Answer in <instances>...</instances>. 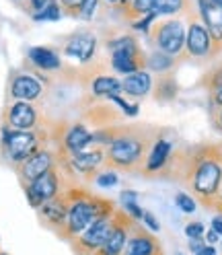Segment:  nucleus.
<instances>
[{
    "instance_id": "obj_40",
    "label": "nucleus",
    "mask_w": 222,
    "mask_h": 255,
    "mask_svg": "<svg viewBox=\"0 0 222 255\" xmlns=\"http://www.w3.org/2000/svg\"><path fill=\"white\" fill-rule=\"evenodd\" d=\"M220 235L216 233V231H212V229H206V233H204V241H206V245H218L220 243Z\"/></svg>"
},
{
    "instance_id": "obj_11",
    "label": "nucleus",
    "mask_w": 222,
    "mask_h": 255,
    "mask_svg": "<svg viewBox=\"0 0 222 255\" xmlns=\"http://www.w3.org/2000/svg\"><path fill=\"white\" fill-rule=\"evenodd\" d=\"M66 156L58 146H43L41 150H37L31 158H27V161L23 165H19L17 169H14V173H17V177L21 181V185H27L31 183L33 179H37L39 175L52 171V169H58L62 167V163L66 161Z\"/></svg>"
},
{
    "instance_id": "obj_3",
    "label": "nucleus",
    "mask_w": 222,
    "mask_h": 255,
    "mask_svg": "<svg viewBox=\"0 0 222 255\" xmlns=\"http://www.w3.org/2000/svg\"><path fill=\"white\" fill-rule=\"evenodd\" d=\"M66 196H68V218L64 231H62V239H66V241H72L74 237H78L99 216L117 210L113 200L93 194L83 183L70 185L66 189Z\"/></svg>"
},
{
    "instance_id": "obj_51",
    "label": "nucleus",
    "mask_w": 222,
    "mask_h": 255,
    "mask_svg": "<svg viewBox=\"0 0 222 255\" xmlns=\"http://www.w3.org/2000/svg\"><path fill=\"white\" fill-rule=\"evenodd\" d=\"M14 2H21V0H14Z\"/></svg>"
},
{
    "instance_id": "obj_14",
    "label": "nucleus",
    "mask_w": 222,
    "mask_h": 255,
    "mask_svg": "<svg viewBox=\"0 0 222 255\" xmlns=\"http://www.w3.org/2000/svg\"><path fill=\"white\" fill-rule=\"evenodd\" d=\"M113 216L115 212H109V214H103L99 216L97 220H93L91 225L72 239V249L78 253V255H95L99 251V247L103 245V241L107 239L109 231H111V225H113Z\"/></svg>"
},
{
    "instance_id": "obj_20",
    "label": "nucleus",
    "mask_w": 222,
    "mask_h": 255,
    "mask_svg": "<svg viewBox=\"0 0 222 255\" xmlns=\"http://www.w3.org/2000/svg\"><path fill=\"white\" fill-rule=\"evenodd\" d=\"M196 8L214 41L216 56H220L222 54V10L214 2H210V0H196Z\"/></svg>"
},
{
    "instance_id": "obj_19",
    "label": "nucleus",
    "mask_w": 222,
    "mask_h": 255,
    "mask_svg": "<svg viewBox=\"0 0 222 255\" xmlns=\"http://www.w3.org/2000/svg\"><path fill=\"white\" fill-rule=\"evenodd\" d=\"M27 64L31 68H35L39 72L52 74L64 68V60H62V54L50 45H33L27 50Z\"/></svg>"
},
{
    "instance_id": "obj_1",
    "label": "nucleus",
    "mask_w": 222,
    "mask_h": 255,
    "mask_svg": "<svg viewBox=\"0 0 222 255\" xmlns=\"http://www.w3.org/2000/svg\"><path fill=\"white\" fill-rule=\"evenodd\" d=\"M158 177L183 183L198 204H202L206 210H214V204L222 191V144L202 142L175 148Z\"/></svg>"
},
{
    "instance_id": "obj_5",
    "label": "nucleus",
    "mask_w": 222,
    "mask_h": 255,
    "mask_svg": "<svg viewBox=\"0 0 222 255\" xmlns=\"http://www.w3.org/2000/svg\"><path fill=\"white\" fill-rule=\"evenodd\" d=\"M103 45L109 52L111 72L128 76L140 70H146V54L142 50L140 41L132 33H119L113 37H107Z\"/></svg>"
},
{
    "instance_id": "obj_7",
    "label": "nucleus",
    "mask_w": 222,
    "mask_h": 255,
    "mask_svg": "<svg viewBox=\"0 0 222 255\" xmlns=\"http://www.w3.org/2000/svg\"><path fill=\"white\" fill-rule=\"evenodd\" d=\"M185 25H187V35H185V50L179 58V62H185V60H214L218 58L216 56V50H214V41L208 33V29L202 23L200 14H198V8L189 10L185 14Z\"/></svg>"
},
{
    "instance_id": "obj_44",
    "label": "nucleus",
    "mask_w": 222,
    "mask_h": 255,
    "mask_svg": "<svg viewBox=\"0 0 222 255\" xmlns=\"http://www.w3.org/2000/svg\"><path fill=\"white\" fill-rule=\"evenodd\" d=\"M196 255H218V251H216L214 245H204Z\"/></svg>"
},
{
    "instance_id": "obj_47",
    "label": "nucleus",
    "mask_w": 222,
    "mask_h": 255,
    "mask_svg": "<svg viewBox=\"0 0 222 255\" xmlns=\"http://www.w3.org/2000/svg\"><path fill=\"white\" fill-rule=\"evenodd\" d=\"M128 2H132V0H119V4H117V6H125Z\"/></svg>"
},
{
    "instance_id": "obj_2",
    "label": "nucleus",
    "mask_w": 222,
    "mask_h": 255,
    "mask_svg": "<svg viewBox=\"0 0 222 255\" xmlns=\"http://www.w3.org/2000/svg\"><path fill=\"white\" fill-rule=\"evenodd\" d=\"M158 128H150L144 124L134 126H115V136L111 140L107 150L105 165L117 173H132L142 175L146 165V156L154 138L158 136Z\"/></svg>"
},
{
    "instance_id": "obj_35",
    "label": "nucleus",
    "mask_w": 222,
    "mask_h": 255,
    "mask_svg": "<svg viewBox=\"0 0 222 255\" xmlns=\"http://www.w3.org/2000/svg\"><path fill=\"white\" fill-rule=\"evenodd\" d=\"M121 210L128 214L132 220H136V222H142V216H144V208H142L138 202H123Z\"/></svg>"
},
{
    "instance_id": "obj_10",
    "label": "nucleus",
    "mask_w": 222,
    "mask_h": 255,
    "mask_svg": "<svg viewBox=\"0 0 222 255\" xmlns=\"http://www.w3.org/2000/svg\"><path fill=\"white\" fill-rule=\"evenodd\" d=\"M47 93H50V89L39 81L35 72L31 70L27 64L23 70H17L10 74V81H8V99L10 101H29V103L41 105L47 97Z\"/></svg>"
},
{
    "instance_id": "obj_32",
    "label": "nucleus",
    "mask_w": 222,
    "mask_h": 255,
    "mask_svg": "<svg viewBox=\"0 0 222 255\" xmlns=\"http://www.w3.org/2000/svg\"><path fill=\"white\" fill-rule=\"evenodd\" d=\"M97 8H99V0H83L81 8H78L76 19H81V21H93L95 14H97Z\"/></svg>"
},
{
    "instance_id": "obj_18",
    "label": "nucleus",
    "mask_w": 222,
    "mask_h": 255,
    "mask_svg": "<svg viewBox=\"0 0 222 255\" xmlns=\"http://www.w3.org/2000/svg\"><path fill=\"white\" fill-rule=\"evenodd\" d=\"M37 214H39L41 222L47 229L56 231L62 237V231H64L66 218H68V196H66V191L62 196L50 200V202H45L37 210Z\"/></svg>"
},
{
    "instance_id": "obj_31",
    "label": "nucleus",
    "mask_w": 222,
    "mask_h": 255,
    "mask_svg": "<svg viewBox=\"0 0 222 255\" xmlns=\"http://www.w3.org/2000/svg\"><path fill=\"white\" fill-rule=\"evenodd\" d=\"M175 206L183 214H194L198 210V200L192 194H187V191H177L175 194Z\"/></svg>"
},
{
    "instance_id": "obj_21",
    "label": "nucleus",
    "mask_w": 222,
    "mask_h": 255,
    "mask_svg": "<svg viewBox=\"0 0 222 255\" xmlns=\"http://www.w3.org/2000/svg\"><path fill=\"white\" fill-rule=\"evenodd\" d=\"M152 85H154V76L148 70H140L121 78V95L130 99L148 97L152 93Z\"/></svg>"
},
{
    "instance_id": "obj_48",
    "label": "nucleus",
    "mask_w": 222,
    "mask_h": 255,
    "mask_svg": "<svg viewBox=\"0 0 222 255\" xmlns=\"http://www.w3.org/2000/svg\"><path fill=\"white\" fill-rule=\"evenodd\" d=\"M107 4H119V0H105Z\"/></svg>"
},
{
    "instance_id": "obj_12",
    "label": "nucleus",
    "mask_w": 222,
    "mask_h": 255,
    "mask_svg": "<svg viewBox=\"0 0 222 255\" xmlns=\"http://www.w3.org/2000/svg\"><path fill=\"white\" fill-rule=\"evenodd\" d=\"M105 161H107V150L103 146H91L83 152L68 154L66 167L74 177L83 183V181H93L95 175L107 167Z\"/></svg>"
},
{
    "instance_id": "obj_33",
    "label": "nucleus",
    "mask_w": 222,
    "mask_h": 255,
    "mask_svg": "<svg viewBox=\"0 0 222 255\" xmlns=\"http://www.w3.org/2000/svg\"><path fill=\"white\" fill-rule=\"evenodd\" d=\"M156 17H158V14L152 10V12L146 14V17H142V19L130 23V27H132V31H138V33H146V35H148L150 29H152V25L156 23Z\"/></svg>"
},
{
    "instance_id": "obj_28",
    "label": "nucleus",
    "mask_w": 222,
    "mask_h": 255,
    "mask_svg": "<svg viewBox=\"0 0 222 255\" xmlns=\"http://www.w3.org/2000/svg\"><path fill=\"white\" fill-rule=\"evenodd\" d=\"M93 183L97 185L99 189H111V187H115L119 183V173L113 171V169H109V167H105L103 171H99L97 175H95Z\"/></svg>"
},
{
    "instance_id": "obj_27",
    "label": "nucleus",
    "mask_w": 222,
    "mask_h": 255,
    "mask_svg": "<svg viewBox=\"0 0 222 255\" xmlns=\"http://www.w3.org/2000/svg\"><path fill=\"white\" fill-rule=\"evenodd\" d=\"M62 17H64V10H62L60 2H50L45 4L41 10L33 12L31 14V19H33L35 23H45V21H60Z\"/></svg>"
},
{
    "instance_id": "obj_8",
    "label": "nucleus",
    "mask_w": 222,
    "mask_h": 255,
    "mask_svg": "<svg viewBox=\"0 0 222 255\" xmlns=\"http://www.w3.org/2000/svg\"><path fill=\"white\" fill-rule=\"evenodd\" d=\"M52 120L43 116V111L37 103L29 101H10L6 103L2 111V126L10 128V130L19 132H35V130H45L52 128Z\"/></svg>"
},
{
    "instance_id": "obj_24",
    "label": "nucleus",
    "mask_w": 222,
    "mask_h": 255,
    "mask_svg": "<svg viewBox=\"0 0 222 255\" xmlns=\"http://www.w3.org/2000/svg\"><path fill=\"white\" fill-rule=\"evenodd\" d=\"M177 64L179 60L177 58H173L165 52H158V50H152L150 54H146V70L150 74H169L177 68Z\"/></svg>"
},
{
    "instance_id": "obj_26",
    "label": "nucleus",
    "mask_w": 222,
    "mask_h": 255,
    "mask_svg": "<svg viewBox=\"0 0 222 255\" xmlns=\"http://www.w3.org/2000/svg\"><path fill=\"white\" fill-rule=\"evenodd\" d=\"M117 10L128 23H134L142 17H146L148 12H152V0H132L125 6H119Z\"/></svg>"
},
{
    "instance_id": "obj_50",
    "label": "nucleus",
    "mask_w": 222,
    "mask_h": 255,
    "mask_svg": "<svg viewBox=\"0 0 222 255\" xmlns=\"http://www.w3.org/2000/svg\"><path fill=\"white\" fill-rule=\"evenodd\" d=\"M218 245H220V249H222V239H220V243H218Z\"/></svg>"
},
{
    "instance_id": "obj_16",
    "label": "nucleus",
    "mask_w": 222,
    "mask_h": 255,
    "mask_svg": "<svg viewBox=\"0 0 222 255\" xmlns=\"http://www.w3.org/2000/svg\"><path fill=\"white\" fill-rule=\"evenodd\" d=\"M123 255H163V247L161 241L154 237V233L144 229L142 222H136Z\"/></svg>"
},
{
    "instance_id": "obj_25",
    "label": "nucleus",
    "mask_w": 222,
    "mask_h": 255,
    "mask_svg": "<svg viewBox=\"0 0 222 255\" xmlns=\"http://www.w3.org/2000/svg\"><path fill=\"white\" fill-rule=\"evenodd\" d=\"M192 0H152V10L156 14H165V17H173V14H187L192 10Z\"/></svg>"
},
{
    "instance_id": "obj_43",
    "label": "nucleus",
    "mask_w": 222,
    "mask_h": 255,
    "mask_svg": "<svg viewBox=\"0 0 222 255\" xmlns=\"http://www.w3.org/2000/svg\"><path fill=\"white\" fill-rule=\"evenodd\" d=\"M210 229L216 231V233L222 237V214H216V216L210 220Z\"/></svg>"
},
{
    "instance_id": "obj_36",
    "label": "nucleus",
    "mask_w": 222,
    "mask_h": 255,
    "mask_svg": "<svg viewBox=\"0 0 222 255\" xmlns=\"http://www.w3.org/2000/svg\"><path fill=\"white\" fill-rule=\"evenodd\" d=\"M62 10H64V14H68V17H74L76 19V14H78V8H81L83 4V0H58Z\"/></svg>"
},
{
    "instance_id": "obj_17",
    "label": "nucleus",
    "mask_w": 222,
    "mask_h": 255,
    "mask_svg": "<svg viewBox=\"0 0 222 255\" xmlns=\"http://www.w3.org/2000/svg\"><path fill=\"white\" fill-rule=\"evenodd\" d=\"M173 150H175L173 142L161 130V132H158V136L154 138L152 146H150V152L146 156V165H144V171H142V175H146V177H150V175H161V171L171 161Z\"/></svg>"
},
{
    "instance_id": "obj_29",
    "label": "nucleus",
    "mask_w": 222,
    "mask_h": 255,
    "mask_svg": "<svg viewBox=\"0 0 222 255\" xmlns=\"http://www.w3.org/2000/svg\"><path fill=\"white\" fill-rule=\"evenodd\" d=\"M200 87L206 89V91H214V89H220L222 87V62L216 64V66L212 70H208L204 76H202V81H200Z\"/></svg>"
},
{
    "instance_id": "obj_4",
    "label": "nucleus",
    "mask_w": 222,
    "mask_h": 255,
    "mask_svg": "<svg viewBox=\"0 0 222 255\" xmlns=\"http://www.w3.org/2000/svg\"><path fill=\"white\" fill-rule=\"evenodd\" d=\"M43 146H52V128L35 132H19L6 126L0 128V154L12 169L23 165Z\"/></svg>"
},
{
    "instance_id": "obj_13",
    "label": "nucleus",
    "mask_w": 222,
    "mask_h": 255,
    "mask_svg": "<svg viewBox=\"0 0 222 255\" xmlns=\"http://www.w3.org/2000/svg\"><path fill=\"white\" fill-rule=\"evenodd\" d=\"M97 47H99V37L93 33V31L81 29L74 31V33L66 35L62 39V56L76 60L81 66H89L93 64V60L97 58Z\"/></svg>"
},
{
    "instance_id": "obj_52",
    "label": "nucleus",
    "mask_w": 222,
    "mask_h": 255,
    "mask_svg": "<svg viewBox=\"0 0 222 255\" xmlns=\"http://www.w3.org/2000/svg\"><path fill=\"white\" fill-rule=\"evenodd\" d=\"M177 255H185V253H177Z\"/></svg>"
},
{
    "instance_id": "obj_34",
    "label": "nucleus",
    "mask_w": 222,
    "mask_h": 255,
    "mask_svg": "<svg viewBox=\"0 0 222 255\" xmlns=\"http://www.w3.org/2000/svg\"><path fill=\"white\" fill-rule=\"evenodd\" d=\"M185 237L187 239H204V233H206V225L200 220H192V222H187L185 229H183Z\"/></svg>"
},
{
    "instance_id": "obj_46",
    "label": "nucleus",
    "mask_w": 222,
    "mask_h": 255,
    "mask_svg": "<svg viewBox=\"0 0 222 255\" xmlns=\"http://www.w3.org/2000/svg\"><path fill=\"white\" fill-rule=\"evenodd\" d=\"M210 2H214V4H216L220 10H222V0H210Z\"/></svg>"
},
{
    "instance_id": "obj_45",
    "label": "nucleus",
    "mask_w": 222,
    "mask_h": 255,
    "mask_svg": "<svg viewBox=\"0 0 222 255\" xmlns=\"http://www.w3.org/2000/svg\"><path fill=\"white\" fill-rule=\"evenodd\" d=\"M214 210H216L218 214H222V191H220V196H218V200H216V204H214Z\"/></svg>"
},
{
    "instance_id": "obj_38",
    "label": "nucleus",
    "mask_w": 222,
    "mask_h": 255,
    "mask_svg": "<svg viewBox=\"0 0 222 255\" xmlns=\"http://www.w3.org/2000/svg\"><path fill=\"white\" fill-rule=\"evenodd\" d=\"M208 114H210L212 128L218 134H222V107H212V109H208Z\"/></svg>"
},
{
    "instance_id": "obj_39",
    "label": "nucleus",
    "mask_w": 222,
    "mask_h": 255,
    "mask_svg": "<svg viewBox=\"0 0 222 255\" xmlns=\"http://www.w3.org/2000/svg\"><path fill=\"white\" fill-rule=\"evenodd\" d=\"M212 107H222V87L208 93V109Z\"/></svg>"
},
{
    "instance_id": "obj_23",
    "label": "nucleus",
    "mask_w": 222,
    "mask_h": 255,
    "mask_svg": "<svg viewBox=\"0 0 222 255\" xmlns=\"http://www.w3.org/2000/svg\"><path fill=\"white\" fill-rule=\"evenodd\" d=\"M152 97L156 103H171L177 99L179 95V83L173 72L169 74H158L154 76V85H152Z\"/></svg>"
},
{
    "instance_id": "obj_6",
    "label": "nucleus",
    "mask_w": 222,
    "mask_h": 255,
    "mask_svg": "<svg viewBox=\"0 0 222 255\" xmlns=\"http://www.w3.org/2000/svg\"><path fill=\"white\" fill-rule=\"evenodd\" d=\"M78 183H81V181H78L74 175L68 171L66 161H64V163H62V167L47 171V173L39 175L37 179H33L31 183L23 185V191H25V198H27L31 208L39 210L45 202H50V200L62 196L70 185H78Z\"/></svg>"
},
{
    "instance_id": "obj_49",
    "label": "nucleus",
    "mask_w": 222,
    "mask_h": 255,
    "mask_svg": "<svg viewBox=\"0 0 222 255\" xmlns=\"http://www.w3.org/2000/svg\"><path fill=\"white\" fill-rule=\"evenodd\" d=\"M0 255H8V253L6 251H0Z\"/></svg>"
},
{
    "instance_id": "obj_30",
    "label": "nucleus",
    "mask_w": 222,
    "mask_h": 255,
    "mask_svg": "<svg viewBox=\"0 0 222 255\" xmlns=\"http://www.w3.org/2000/svg\"><path fill=\"white\" fill-rule=\"evenodd\" d=\"M107 101H109V103H113V105L121 111V116H123V118H136V116L140 114V105L128 101V99L123 97V95H113V97H109Z\"/></svg>"
},
{
    "instance_id": "obj_15",
    "label": "nucleus",
    "mask_w": 222,
    "mask_h": 255,
    "mask_svg": "<svg viewBox=\"0 0 222 255\" xmlns=\"http://www.w3.org/2000/svg\"><path fill=\"white\" fill-rule=\"evenodd\" d=\"M134 225H136V220H132L121 208H117L115 216H113V225H111V231H109L107 239L103 241V245L99 247V251L95 255H123Z\"/></svg>"
},
{
    "instance_id": "obj_41",
    "label": "nucleus",
    "mask_w": 222,
    "mask_h": 255,
    "mask_svg": "<svg viewBox=\"0 0 222 255\" xmlns=\"http://www.w3.org/2000/svg\"><path fill=\"white\" fill-rule=\"evenodd\" d=\"M119 202H138V191L134 189H121L119 191Z\"/></svg>"
},
{
    "instance_id": "obj_42",
    "label": "nucleus",
    "mask_w": 222,
    "mask_h": 255,
    "mask_svg": "<svg viewBox=\"0 0 222 255\" xmlns=\"http://www.w3.org/2000/svg\"><path fill=\"white\" fill-rule=\"evenodd\" d=\"M204 245H206L204 239H189V241H187V249H189V253H194V255H196Z\"/></svg>"
},
{
    "instance_id": "obj_9",
    "label": "nucleus",
    "mask_w": 222,
    "mask_h": 255,
    "mask_svg": "<svg viewBox=\"0 0 222 255\" xmlns=\"http://www.w3.org/2000/svg\"><path fill=\"white\" fill-rule=\"evenodd\" d=\"M185 35L187 25L183 23V19L173 17L165 21H156L148 33V41L154 45V50L165 52L179 60L185 50Z\"/></svg>"
},
{
    "instance_id": "obj_37",
    "label": "nucleus",
    "mask_w": 222,
    "mask_h": 255,
    "mask_svg": "<svg viewBox=\"0 0 222 255\" xmlns=\"http://www.w3.org/2000/svg\"><path fill=\"white\" fill-rule=\"evenodd\" d=\"M142 225H144V229H148L150 233H158V231H161V222H158V218L152 212H148V210H144V216H142Z\"/></svg>"
},
{
    "instance_id": "obj_22",
    "label": "nucleus",
    "mask_w": 222,
    "mask_h": 255,
    "mask_svg": "<svg viewBox=\"0 0 222 255\" xmlns=\"http://www.w3.org/2000/svg\"><path fill=\"white\" fill-rule=\"evenodd\" d=\"M89 93L93 99H109L113 95H121V81L113 72H101L89 83Z\"/></svg>"
}]
</instances>
